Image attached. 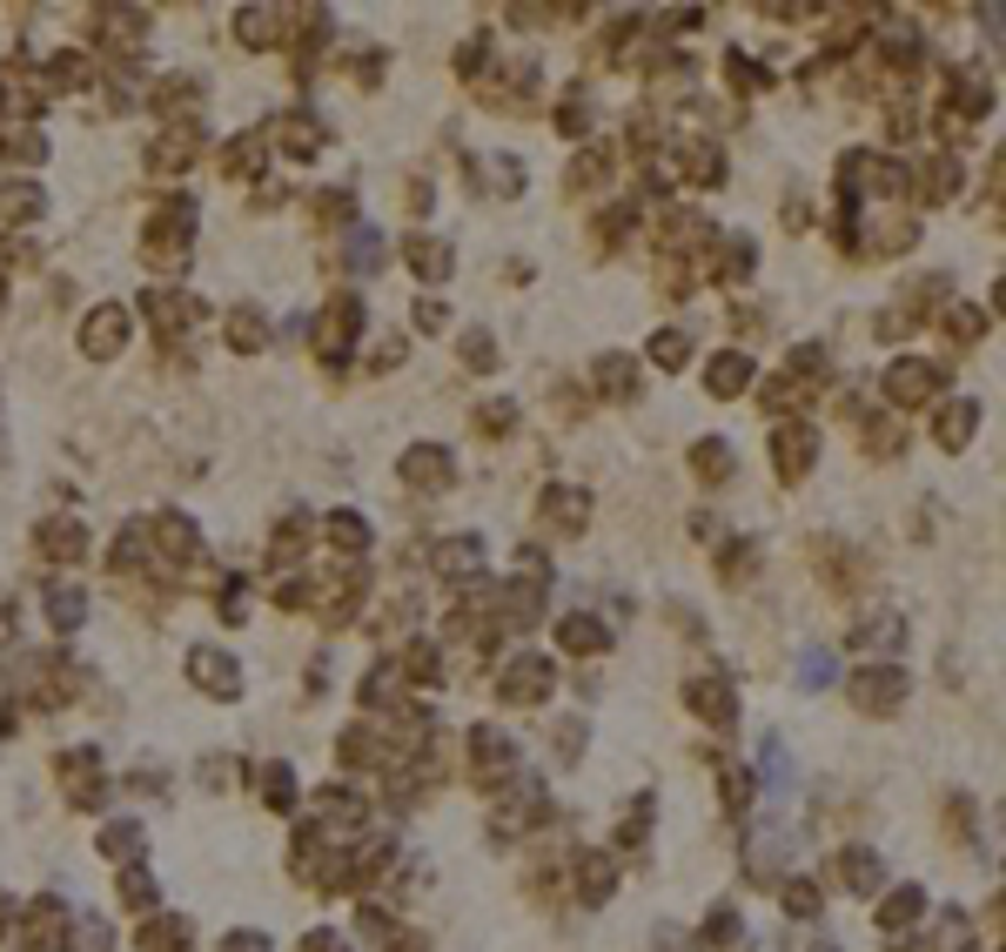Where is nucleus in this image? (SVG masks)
I'll return each mask as SVG.
<instances>
[{
	"label": "nucleus",
	"instance_id": "1",
	"mask_svg": "<svg viewBox=\"0 0 1006 952\" xmlns=\"http://www.w3.org/2000/svg\"><path fill=\"white\" fill-rule=\"evenodd\" d=\"M940 383H946V370H940V363H919V356H899V363L886 370V396H892L899 409H919L927 396H940Z\"/></svg>",
	"mask_w": 1006,
	"mask_h": 952
},
{
	"label": "nucleus",
	"instance_id": "2",
	"mask_svg": "<svg viewBox=\"0 0 1006 952\" xmlns=\"http://www.w3.org/2000/svg\"><path fill=\"white\" fill-rule=\"evenodd\" d=\"M356 329H363V302H356V296H335V302L322 309V322H315V350H322L329 363H335V356H350Z\"/></svg>",
	"mask_w": 1006,
	"mask_h": 952
},
{
	"label": "nucleus",
	"instance_id": "3",
	"mask_svg": "<svg viewBox=\"0 0 1006 952\" xmlns=\"http://www.w3.org/2000/svg\"><path fill=\"white\" fill-rule=\"evenodd\" d=\"M121 342H128V309L121 302H101L88 322H81V356L108 363V356H121Z\"/></svg>",
	"mask_w": 1006,
	"mask_h": 952
},
{
	"label": "nucleus",
	"instance_id": "4",
	"mask_svg": "<svg viewBox=\"0 0 1006 952\" xmlns=\"http://www.w3.org/2000/svg\"><path fill=\"white\" fill-rule=\"evenodd\" d=\"M772 457H779V477L799 483V477L818 463V429H812V422H785L779 437H772Z\"/></svg>",
	"mask_w": 1006,
	"mask_h": 952
},
{
	"label": "nucleus",
	"instance_id": "5",
	"mask_svg": "<svg viewBox=\"0 0 1006 952\" xmlns=\"http://www.w3.org/2000/svg\"><path fill=\"white\" fill-rule=\"evenodd\" d=\"M450 477H457L450 450H437V443H416V450H403V483H416V490H437V483H450Z\"/></svg>",
	"mask_w": 1006,
	"mask_h": 952
},
{
	"label": "nucleus",
	"instance_id": "6",
	"mask_svg": "<svg viewBox=\"0 0 1006 952\" xmlns=\"http://www.w3.org/2000/svg\"><path fill=\"white\" fill-rule=\"evenodd\" d=\"M403 263H409L416 276H424V282H443V276L457 269V255H450V248H443L437 235H416V242L403 248Z\"/></svg>",
	"mask_w": 1006,
	"mask_h": 952
},
{
	"label": "nucleus",
	"instance_id": "7",
	"mask_svg": "<svg viewBox=\"0 0 1006 952\" xmlns=\"http://www.w3.org/2000/svg\"><path fill=\"white\" fill-rule=\"evenodd\" d=\"M228 342H235L242 356H263V350H269V315H263V309H248V302H242V309H228Z\"/></svg>",
	"mask_w": 1006,
	"mask_h": 952
},
{
	"label": "nucleus",
	"instance_id": "8",
	"mask_svg": "<svg viewBox=\"0 0 1006 952\" xmlns=\"http://www.w3.org/2000/svg\"><path fill=\"white\" fill-rule=\"evenodd\" d=\"M154 544L168 550V557H195L202 550V537H195V524H189V516H175V510H168V516H154Z\"/></svg>",
	"mask_w": 1006,
	"mask_h": 952
},
{
	"label": "nucleus",
	"instance_id": "9",
	"mask_svg": "<svg viewBox=\"0 0 1006 952\" xmlns=\"http://www.w3.org/2000/svg\"><path fill=\"white\" fill-rule=\"evenodd\" d=\"M973 429H980V403H946V409H940V422H933V437H940L946 450H966Z\"/></svg>",
	"mask_w": 1006,
	"mask_h": 952
},
{
	"label": "nucleus",
	"instance_id": "10",
	"mask_svg": "<svg viewBox=\"0 0 1006 952\" xmlns=\"http://www.w3.org/2000/svg\"><path fill=\"white\" fill-rule=\"evenodd\" d=\"M544 516L557 531H584V516H591V496L584 490H544Z\"/></svg>",
	"mask_w": 1006,
	"mask_h": 952
},
{
	"label": "nucleus",
	"instance_id": "11",
	"mask_svg": "<svg viewBox=\"0 0 1006 952\" xmlns=\"http://www.w3.org/2000/svg\"><path fill=\"white\" fill-rule=\"evenodd\" d=\"M235 28H242V41H248V47H276L289 21H282L276 8H242V14H235Z\"/></svg>",
	"mask_w": 1006,
	"mask_h": 952
},
{
	"label": "nucleus",
	"instance_id": "12",
	"mask_svg": "<svg viewBox=\"0 0 1006 952\" xmlns=\"http://www.w3.org/2000/svg\"><path fill=\"white\" fill-rule=\"evenodd\" d=\"M745 383H751V356H738V350H725V356L705 370V389H711V396H738Z\"/></svg>",
	"mask_w": 1006,
	"mask_h": 952
},
{
	"label": "nucleus",
	"instance_id": "13",
	"mask_svg": "<svg viewBox=\"0 0 1006 952\" xmlns=\"http://www.w3.org/2000/svg\"><path fill=\"white\" fill-rule=\"evenodd\" d=\"M276 141H282L289 154H315V148H322V121H315V115H282V121H276Z\"/></svg>",
	"mask_w": 1006,
	"mask_h": 952
},
{
	"label": "nucleus",
	"instance_id": "14",
	"mask_svg": "<svg viewBox=\"0 0 1006 952\" xmlns=\"http://www.w3.org/2000/svg\"><path fill=\"white\" fill-rule=\"evenodd\" d=\"M598 389L618 396V403H631L638 396V363L631 356H598Z\"/></svg>",
	"mask_w": 1006,
	"mask_h": 952
},
{
	"label": "nucleus",
	"instance_id": "15",
	"mask_svg": "<svg viewBox=\"0 0 1006 952\" xmlns=\"http://www.w3.org/2000/svg\"><path fill=\"white\" fill-rule=\"evenodd\" d=\"M81 544H88V537H81L74 516H67V524H61V516H47V524H41V550H47V557L74 564V557H81Z\"/></svg>",
	"mask_w": 1006,
	"mask_h": 952
},
{
	"label": "nucleus",
	"instance_id": "16",
	"mask_svg": "<svg viewBox=\"0 0 1006 952\" xmlns=\"http://www.w3.org/2000/svg\"><path fill=\"white\" fill-rule=\"evenodd\" d=\"M148 315H154V329H161V335H175V329H189V322H195L189 296H168V289H154V296H148Z\"/></svg>",
	"mask_w": 1006,
	"mask_h": 952
},
{
	"label": "nucleus",
	"instance_id": "17",
	"mask_svg": "<svg viewBox=\"0 0 1006 952\" xmlns=\"http://www.w3.org/2000/svg\"><path fill=\"white\" fill-rule=\"evenodd\" d=\"M437 564H443V577H470V570H483V544L477 537H450L437 550Z\"/></svg>",
	"mask_w": 1006,
	"mask_h": 952
},
{
	"label": "nucleus",
	"instance_id": "18",
	"mask_svg": "<svg viewBox=\"0 0 1006 952\" xmlns=\"http://www.w3.org/2000/svg\"><path fill=\"white\" fill-rule=\"evenodd\" d=\"M41 215V189L34 182H8L0 189V222H34Z\"/></svg>",
	"mask_w": 1006,
	"mask_h": 952
},
{
	"label": "nucleus",
	"instance_id": "19",
	"mask_svg": "<svg viewBox=\"0 0 1006 952\" xmlns=\"http://www.w3.org/2000/svg\"><path fill=\"white\" fill-rule=\"evenodd\" d=\"M329 544H335V550H370V524H363L356 510H335V516H329Z\"/></svg>",
	"mask_w": 1006,
	"mask_h": 952
},
{
	"label": "nucleus",
	"instance_id": "20",
	"mask_svg": "<svg viewBox=\"0 0 1006 952\" xmlns=\"http://www.w3.org/2000/svg\"><path fill=\"white\" fill-rule=\"evenodd\" d=\"M189 671H195L208 691H235V664H228L222 651H195V657H189Z\"/></svg>",
	"mask_w": 1006,
	"mask_h": 952
},
{
	"label": "nucleus",
	"instance_id": "21",
	"mask_svg": "<svg viewBox=\"0 0 1006 952\" xmlns=\"http://www.w3.org/2000/svg\"><path fill=\"white\" fill-rule=\"evenodd\" d=\"M899 671H859V705H892L899 698Z\"/></svg>",
	"mask_w": 1006,
	"mask_h": 952
},
{
	"label": "nucleus",
	"instance_id": "22",
	"mask_svg": "<svg viewBox=\"0 0 1006 952\" xmlns=\"http://www.w3.org/2000/svg\"><path fill=\"white\" fill-rule=\"evenodd\" d=\"M544 684H550V664H544V657H524V664L511 671V684H503V691H511V698H537Z\"/></svg>",
	"mask_w": 1006,
	"mask_h": 952
},
{
	"label": "nucleus",
	"instance_id": "23",
	"mask_svg": "<svg viewBox=\"0 0 1006 952\" xmlns=\"http://www.w3.org/2000/svg\"><path fill=\"white\" fill-rule=\"evenodd\" d=\"M222 168H228V175H256V168H263V141L235 135V148H222Z\"/></svg>",
	"mask_w": 1006,
	"mask_h": 952
},
{
	"label": "nucleus",
	"instance_id": "24",
	"mask_svg": "<svg viewBox=\"0 0 1006 952\" xmlns=\"http://www.w3.org/2000/svg\"><path fill=\"white\" fill-rule=\"evenodd\" d=\"M685 356H692V342H685L678 329H657V335H651V363H657V370H678Z\"/></svg>",
	"mask_w": 1006,
	"mask_h": 952
},
{
	"label": "nucleus",
	"instance_id": "25",
	"mask_svg": "<svg viewBox=\"0 0 1006 952\" xmlns=\"http://www.w3.org/2000/svg\"><path fill=\"white\" fill-rule=\"evenodd\" d=\"M692 470L711 477V483H725V477H731V443H698V450H692Z\"/></svg>",
	"mask_w": 1006,
	"mask_h": 952
},
{
	"label": "nucleus",
	"instance_id": "26",
	"mask_svg": "<svg viewBox=\"0 0 1006 952\" xmlns=\"http://www.w3.org/2000/svg\"><path fill=\"white\" fill-rule=\"evenodd\" d=\"M725 74H731V88H738V95H759V88H772V74H766L759 61H745V54H731V61H725Z\"/></svg>",
	"mask_w": 1006,
	"mask_h": 952
},
{
	"label": "nucleus",
	"instance_id": "27",
	"mask_svg": "<svg viewBox=\"0 0 1006 952\" xmlns=\"http://www.w3.org/2000/svg\"><path fill=\"white\" fill-rule=\"evenodd\" d=\"M47 611H54V624H61V631H74V624H81V611H88V603H81V590L54 584V590H47Z\"/></svg>",
	"mask_w": 1006,
	"mask_h": 952
},
{
	"label": "nucleus",
	"instance_id": "28",
	"mask_svg": "<svg viewBox=\"0 0 1006 952\" xmlns=\"http://www.w3.org/2000/svg\"><path fill=\"white\" fill-rule=\"evenodd\" d=\"M919 182H927V189H933L927 202H946V195L960 189V161H946V154H940V161H933V168H927V175H919Z\"/></svg>",
	"mask_w": 1006,
	"mask_h": 952
},
{
	"label": "nucleus",
	"instance_id": "29",
	"mask_svg": "<svg viewBox=\"0 0 1006 952\" xmlns=\"http://www.w3.org/2000/svg\"><path fill=\"white\" fill-rule=\"evenodd\" d=\"M490 363H496L490 329H470V335H463V370H490Z\"/></svg>",
	"mask_w": 1006,
	"mask_h": 952
},
{
	"label": "nucleus",
	"instance_id": "30",
	"mask_svg": "<svg viewBox=\"0 0 1006 952\" xmlns=\"http://www.w3.org/2000/svg\"><path fill=\"white\" fill-rule=\"evenodd\" d=\"M0 154H8V161H41V154H47V141H41L34 128H21V135L0 141Z\"/></svg>",
	"mask_w": 1006,
	"mask_h": 952
},
{
	"label": "nucleus",
	"instance_id": "31",
	"mask_svg": "<svg viewBox=\"0 0 1006 952\" xmlns=\"http://www.w3.org/2000/svg\"><path fill=\"white\" fill-rule=\"evenodd\" d=\"M47 81H61V88H81V81H88V61H81V54H54V61H47Z\"/></svg>",
	"mask_w": 1006,
	"mask_h": 952
},
{
	"label": "nucleus",
	"instance_id": "32",
	"mask_svg": "<svg viewBox=\"0 0 1006 952\" xmlns=\"http://www.w3.org/2000/svg\"><path fill=\"white\" fill-rule=\"evenodd\" d=\"M692 182H705V189L725 182V154L718 148H692Z\"/></svg>",
	"mask_w": 1006,
	"mask_h": 952
},
{
	"label": "nucleus",
	"instance_id": "33",
	"mask_svg": "<svg viewBox=\"0 0 1006 952\" xmlns=\"http://www.w3.org/2000/svg\"><path fill=\"white\" fill-rule=\"evenodd\" d=\"M564 644H570V651H598V644H604L598 618H570V624H564Z\"/></svg>",
	"mask_w": 1006,
	"mask_h": 952
},
{
	"label": "nucleus",
	"instance_id": "34",
	"mask_svg": "<svg viewBox=\"0 0 1006 952\" xmlns=\"http://www.w3.org/2000/svg\"><path fill=\"white\" fill-rule=\"evenodd\" d=\"M718 276H725V282H745V276H751V242H725Z\"/></svg>",
	"mask_w": 1006,
	"mask_h": 952
},
{
	"label": "nucleus",
	"instance_id": "35",
	"mask_svg": "<svg viewBox=\"0 0 1006 952\" xmlns=\"http://www.w3.org/2000/svg\"><path fill=\"white\" fill-rule=\"evenodd\" d=\"M511 422H517V409H511V403H483V409H477V429H483V437H503Z\"/></svg>",
	"mask_w": 1006,
	"mask_h": 952
},
{
	"label": "nucleus",
	"instance_id": "36",
	"mask_svg": "<svg viewBox=\"0 0 1006 952\" xmlns=\"http://www.w3.org/2000/svg\"><path fill=\"white\" fill-rule=\"evenodd\" d=\"M604 175H611V161H604V154H584V161L570 168V189H598Z\"/></svg>",
	"mask_w": 1006,
	"mask_h": 952
},
{
	"label": "nucleus",
	"instance_id": "37",
	"mask_svg": "<svg viewBox=\"0 0 1006 952\" xmlns=\"http://www.w3.org/2000/svg\"><path fill=\"white\" fill-rule=\"evenodd\" d=\"M443 322H450V309H443L437 296H424V302H416V329H430V335H437Z\"/></svg>",
	"mask_w": 1006,
	"mask_h": 952
},
{
	"label": "nucleus",
	"instance_id": "38",
	"mask_svg": "<svg viewBox=\"0 0 1006 952\" xmlns=\"http://www.w3.org/2000/svg\"><path fill=\"white\" fill-rule=\"evenodd\" d=\"M946 322H953V335H960V342H966V335H980V329H986V315H973V309H953V315H946Z\"/></svg>",
	"mask_w": 1006,
	"mask_h": 952
},
{
	"label": "nucleus",
	"instance_id": "39",
	"mask_svg": "<svg viewBox=\"0 0 1006 952\" xmlns=\"http://www.w3.org/2000/svg\"><path fill=\"white\" fill-rule=\"evenodd\" d=\"M0 296H8V282H0Z\"/></svg>",
	"mask_w": 1006,
	"mask_h": 952
}]
</instances>
